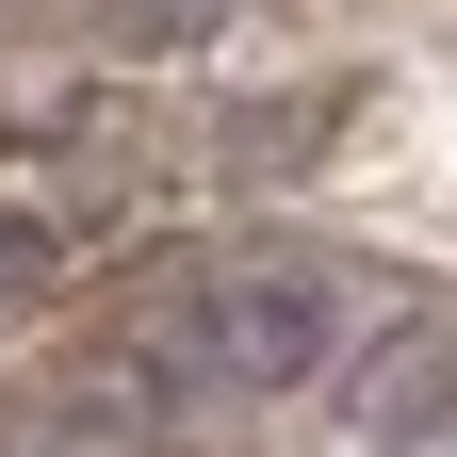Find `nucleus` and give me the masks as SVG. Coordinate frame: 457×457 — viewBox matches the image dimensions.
<instances>
[{
	"label": "nucleus",
	"instance_id": "3",
	"mask_svg": "<svg viewBox=\"0 0 457 457\" xmlns=\"http://www.w3.org/2000/svg\"><path fill=\"white\" fill-rule=\"evenodd\" d=\"M33 245H49V228H33V212H0V295H33Z\"/></svg>",
	"mask_w": 457,
	"mask_h": 457
},
{
	"label": "nucleus",
	"instance_id": "1",
	"mask_svg": "<svg viewBox=\"0 0 457 457\" xmlns=\"http://www.w3.org/2000/svg\"><path fill=\"white\" fill-rule=\"evenodd\" d=\"M163 327H180V360L212 392H245V409H262V392H311L343 360V295H327L311 262H212Z\"/></svg>",
	"mask_w": 457,
	"mask_h": 457
},
{
	"label": "nucleus",
	"instance_id": "4",
	"mask_svg": "<svg viewBox=\"0 0 457 457\" xmlns=\"http://www.w3.org/2000/svg\"><path fill=\"white\" fill-rule=\"evenodd\" d=\"M409 457H457V425H425V441H409Z\"/></svg>",
	"mask_w": 457,
	"mask_h": 457
},
{
	"label": "nucleus",
	"instance_id": "2",
	"mask_svg": "<svg viewBox=\"0 0 457 457\" xmlns=\"http://www.w3.org/2000/svg\"><path fill=\"white\" fill-rule=\"evenodd\" d=\"M98 33H114V49H212L228 0H98Z\"/></svg>",
	"mask_w": 457,
	"mask_h": 457
}]
</instances>
